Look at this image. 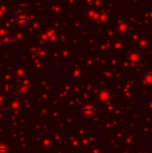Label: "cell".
<instances>
[{"label":"cell","instance_id":"1","mask_svg":"<svg viewBox=\"0 0 152 153\" xmlns=\"http://www.w3.org/2000/svg\"><path fill=\"white\" fill-rule=\"evenodd\" d=\"M94 111H95V108H94V106H93V105H91V104L85 105V106H83V108H82V113L85 114V116L93 115Z\"/></svg>","mask_w":152,"mask_h":153},{"label":"cell","instance_id":"2","mask_svg":"<svg viewBox=\"0 0 152 153\" xmlns=\"http://www.w3.org/2000/svg\"><path fill=\"white\" fill-rule=\"evenodd\" d=\"M98 98L101 102H106V101L110 100V93L108 91H101L98 95Z\"/></svg>","mask_w":152,"mask_h":153},{"label":"cell","instance_id":"3","mask_svg":"<svg viewBox=\"0 0 152 153\" xmlns=\"http://www.w3.org/2000/svg\"><path fill=\"white\" fill-rule=\"evenodd\" d=\"M7 151V147L4 145H0V153H5Z\"/></svg>","mask_w":152,"mask_h":153}]
</instances>
